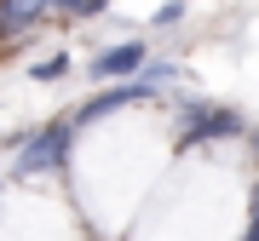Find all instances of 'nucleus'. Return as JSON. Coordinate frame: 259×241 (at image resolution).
Instances as JSON below:
<instances>
[{
  "label": "nucleus",
  "instance_id": "2",
  "mask_svg": "<svg viewBox=\"0 0 259 241\" xmlns=\"http://www.w3.org/2000/svg\"><path fill=\"white\" fill-rule=\"evenodd\" d=\"M236 132H242V115H236V109H190L185 149H190V144H207V138H236Z\"/></svg>",
  "mask_w": 259,
  "mask_h": 241
},
{
  "label": "nucleus",
  "instance_id": "3",
  "mask_svg": "<svg viewBox=\"0 0 259 241\" xmlns=\"http://www.w3.org/2000/svg\"><path fill=\"white\" fill-rule=\"evenodd\" d=\"M144 46H139V40H121V46H110V52H98L93 57V75H98V81H115V75H133V69H144Z\"/></svg>",
  "mask_w": 259,
  "mask_h": 241
},
{
  "label": "nucleus",
  "instance_id": "8",
  "mask_svg": "<svg viewBox=\"0 0 259 241\" xmlns=\"http://www.w3.org/2000/svg\"><path fill=\"white\" fill-rule=\"evenodd\" d=\"M40 6H47V12H64V18H69V12L81 6V0H40Z\"/></svg>",
  "mask_w": 259,
  "mask_h": 241
},
{
  "label": "nucleus",
  "instance_id": "9",
  "mask_svg": "<svg viewBox=\"0 0 259 241\" xmlns=\"http://www.w3.org/2000/svg\"><path fill=\"white\" fill-rule=\"evenodd\" d=\"M242 241H259V195H253V224H248V235Z\"/></svg>",
  "mask_w": 259,
  "mask_h": 241
},
{
  "label": "nucleus",
  "instance_id": "6",
  "mask_svg": "<svg viewBox=\"0 0 259 241\" xmlns=\"http://www.w3.org/2000/svg\"><path fill=\"white\" fill-rule=\"evenodd\" d=\"M58 75H69V57H47V64H35V81H58Z\"/></svg>",
  "mask_w": 259,
  "mask_h": 241
},
{
  "label": "nucleus",
  "instance_id": "4",
  "mask_svg": "<svg viewBox=\"0 0 259 241\" xmlns=\"http://www.w3.org/2000/svg\"><path fill=\"white\" fill-rule=\"evenodd\" d=\"M139 98H150L144 86H110V92H98L93 103H81V115H75V120L87 127V120H98V115H110V109H127V103H139Z\"/></svg>",
  "mask_w": 259,
  "mask_h": 241
},
{
  "label": "nucleus",
  "instance_id": "7",
  "mask_svg": "<svg viewBox=\"0 0 259 241\" xmlns=\"http://www.w3.org/2000/svg\"><path fill=\"white\" fill-rule=\"evenodd\" d=\"M179 18H185V6H179V0H167V6L156 12V23H179Z\"/></svg>",
  "mask_w": 259,
  "mask_h": 241
},
{
  "label": "nucleus",
  "instance_id": "5",
  "mask_svg": "<svg viewBox=\"0 0 259 241\" xmlns=\"http://www.w3.org/2000/svg\"><path fill=\"white\" fill-rule=\"evenodd\" d=\"M40 12H47L40 0H0V29H6V35H18V29H29Z\"/></svg>",
  "mask_w": 259,
  "mask_h": 241
},
{
  "label": "nucleus",
  "instance_id": "1",
  "mask_svg": "<svg viewBox=\"0 0 259 241\" xmlns=\"http://www.w3.org/2000/svg\"><path fill=\"white\" fill-rule=\"evenodd\" d=\"M69 144H75V127L69 120H52L47 132H35L23 149H18V161H12V172L18 178H35V172H58L69 161Z\"/></svg>",
  "mask_w": 259,
  "mask_h": 241
}]
</instances>
